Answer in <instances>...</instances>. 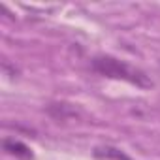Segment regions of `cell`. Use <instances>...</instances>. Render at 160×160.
Listing matches in <instances>:
<instances>
[{"label": "cell", "mask_w": 160, "mask_h": 160, "mask_svg": "<svg viewBox=\"0 0 160 160\" xmlns=\"http://www.w3.org/2000/svg\"><path fill=\"white\" fill-rule=\"evenodd\" d=\"M91 68L104 75V77H111V79H121V81H126V83H132L139 89H151L152 87V81L151 77L136 68V66H130L128 62L124 60H119L115 57H109V55H98L91 60Z\"/></svg>", "instance_id": "cell-1"}, {"label": "cell", "mask_w": 160, "mask_h": 160, "mask_svg": "<svg viewBox=\"0 0 160 160\" xmlns=\"http://www.w3.org/2000/svg\"><path fill=\"white\" fill-rule=\"evenodd\" d=\"M45 113L55 121V122H75L83 117V111L79 109L75 104L70 102H49L45 106Z\"/></svg>", "instance_id": "cell-2"}, {"label": "cell", "mask_w": 160, "mask_h": 160, "mask_svg": "<svg viewBox=\"0 0 160 160\" xmlns=\"http://www.w3.org/2000/svg\"><path fill=\"white\" fill-rule=\"evenodd\" d=\"M2 145H4V151H6L8 154L15 156V158H19V160H32V158H34V154H32L30 147H28V145H25V143H23V141H19V139L6 138Z\"/></svg>", "instance_id": "cell-3"}, {"label": "cell", "mask_w": 160, "mask_h": 160, "mask_svg": "<svg viewBox=\"0 0 160 160\" xmlns=\"http://www.w3.org/2000/svg\"><path fill=\"white\" fill-rule=\"evenodd\" d=\"M94 156L100 158V160H132L124 151H121V149H117V147H109V145H106V147H96V149H94Z\"/></svg>", "instance_id": "cell-4"}]
</instances>
